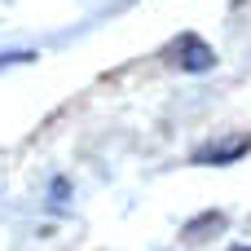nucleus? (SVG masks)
<instances>
[{
  "label": "nucleus",
  "mask_w": 251,
  "mask_h": 251,
  "mask_svg": "<svg viewBox=\"0 0 251 251\" xmlns=\"http://www.w3.org/2000/svg\"><path fill=\"white\" fill-rule=\"evenodd\" d=\"M66 203H71V181L53 176V207H66Z\"/></svg>",
  "instance_id": "20e7f679"
},
{
  "label": "nucleus",
  "mask_w": 251,
  "mask_h": 251,
  "mask_svg": "<svg viewBox=\"0 0 251 251\" xmlns=\"http://www.w3.org/2000/svg\"><path fill=\"white\" fill-rule=\"evenodd\" d=\"M225 229V212H203V216H194L185 229H181V238L185 243H203V238H212V234H221Z\"/></svg>",
  "instance_id": "7ed1b4c3"
},
{
  "label": "nucleus",
  "mask_w": 251,
  "mask_h": 251,
  "mask_svg": "<svg viewBox=\"0 0 251 251\" xmlns=\"http://www.w3.org/2000/svg\"><path fill=\"white\" fill-rule=\"evenodd\" d=\"M163 62L176 66V71H185V75H203V71L216 66V49H212L203 35L185 31V35H176V40L163 49Z\"/></svg>",
  "instance_id": "f257e3e1"
},
{
  "label": "nucleus",
  "mask_w": 251,
  "mask_h": 251,
  "mask_svg": "<svg viewBox=\"0 0 251 251\" xmlns=\"http://www.w3.org/2000/svg\"><path fill=\"white\" fill-rule=\"evenodd\" d=\"M18 62H35V49H9V53H0V66H18Z\"/></svg>",
  "instance_id": "39448f33"
},
{
  "label": "nucleus",
  "mask_w": 251,
  "mask_h": 251,
  "mask_svg": "<svg viewBox=\"0 0 251 251\" xmlns=\"http://www.w3.org/2000/svg\"><path fill=\"white\" fill-rule=\"evenodd\" d=\"M251 154V132H234V137H221V141H207L190 154V163L199 168H225V163H238Z\"/></svg>",
  "instance_id": "f03ea898"
},
{
  "label": "nucleus",
  "mask_w": 251,
  "mask_h": 251,
  "mask_svg": "<svg viewBox=\"0 0 251 251\" xmlns=\"http://www.w3.org/2000/svg\"><path fill=\"white\" fill-rule=\"evenodd\" d=\"M229 251H251V247H229Z\"/></svg>",
  "instance_id": "423d86ee"
}]
</instances>
